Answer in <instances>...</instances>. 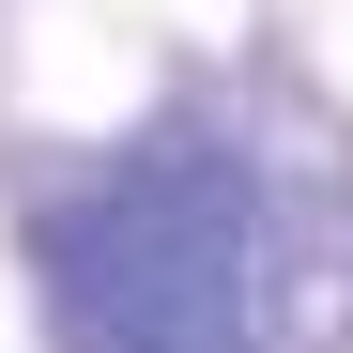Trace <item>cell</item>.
Segmentation results:
<instances>
[{
	"label": "cell",
	"instance_id": "6da1fadb",
	"mask_svg": "<svg viewBox=\"0 0 353 353\" xmlns=\"http://www.w3.org/2000/svg\"><path fill=\"white\" fill-rule=\"evenodd\" d=\"M246 276H261V230L215 154L139 169V185L77 200V230H62L77 353H246Z\"/></svg>",
	"mask_w": 353,
	"mask_h": 353
}]
</instances>
